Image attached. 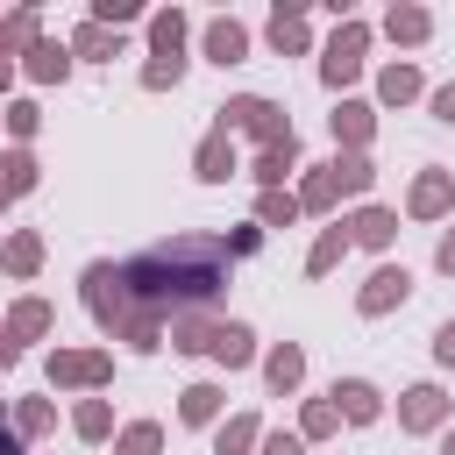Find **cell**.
Returning a JSON list of instances; mask_svg holds the SVG:
<instances>
[{"label":"cell","mask_w":455,"mask_h":455,"mask_svg":"<svg viewBox=\"0 0 455 455\" xmlns=\"http://www.w3.org/2000/svg\"><path fill=\"white\" fill-rule=\"evenodd\" d=\"M228 242L220 235H199V228H178L149 249H135L128 263H107L92 256L78 270V306L92 313V327L135 355H156L171 341V327L185 313H213L220 291H228Z\"/></svg>","instance_id":"6da1fadb"},{"label":"cell","mask_w":455,"mask_h":455,"mask_svg":"<svg viewBox=\"0 0 455 455\" xmlns=\"http://www.w3.org/2000/svg\"><path fill=\"white\" fill-rule=\"evenodd\" d=\"M213 121H220L228 135H249L256 149L291 142V114H284V100H270V92H228V100L213 107Z\"/></svg>","instance_id":"7a4b0ae2"},{"label":"cell","mask_w":455,"mask_h":455,"mask_svg":"<svg viewBox=\"0 0 455 455\" xmlns=\"http://www.w3.org/2000/svg\"><path fill=\"white\" fill-rule=\"evenodd\" d=\"M370 36H377V28H370L363 14L334 21V36L320 43V85H327V92H341V100H348V85H355V78H363V64H370Z\"/></svg>","instance_id":"3957f363"},{"label":"cell","mask_w":455,"mask_h":455,"mask_svg":"<svg viewBox=\"0 0 455 455\" xmlns=\"http://www.w3.org/2000/svg\"><path fill=\"white\" fill-rule=\"evenodd\" d=\"M43 370H50L57 391H85V398H92V391L114 384V348H71V341H57Z\"/></svg>","instance_id":"277c9868"},{"label":"cell","mask_w":455,"mask_h":455,"mask_svg":"<svg viewBox=\"0 0 455 455\" xmlns=\"http://www.w3.org/2000/svg\"><path fill=\"white\" fill-rule=\"evenodd\" d=\"M455 427V398L427 377V384H405L398 391V434H412V441H427V434H448Z\"/></svg>","instance_id":"5b68a950"},{"label":"cell","mask_w":455,"mask_h":455,"mask_svg":"<svg viewBox=\"0 0 455 455\" xmlns=\"http://www.w3.org/2000/svg\"><path fill=\"white\" fill-rule=\"evenodd\" d=\"M405 220H455V171L448 164H419L405 185Z\"/></svg>","instance_id":"8992f818"},{"label":"cell","mask_w":455,"mask_h":455,"mask_svg":"<svg viewBox=\"0 0 455 455\" xmlns=\"http://www.w3.org/2000/svg\"><path fill=\"white\" fill-rule=\"evenodd\" d=\"M405 299H412V270H405V263H391V256L355 284V313H363V320H384V313H398Z\"/></svg>","instance_id":"52a82bcc"},{"label":"cell","mask_w":455,"mask_h":455,"mask_svg":"<svg viewBox=\"0 0 455 455\" xmlns=\"http://www.w3.org/2000/svg\"><path fill=\"white\" fill-rule=\"evenodd\" d=\"M263 43L277 57H313V0H277L263 21Z\"/></svg>","instance_id":"ba28073f"},{"label":"cell","mask_w":455,"mask_h":455,"mask_svg":"<svg viewBox=\"0 0 455 455\" xmlns=\"http://www.w3.org/2000/svg\"><path fill=\"white\" fill-rule=\"evenodd\" d=\"M327 135H334V156H370V142H377V100H334Z\"/></svg>","instance_id":"9c48e42d"},{"label":"cell","mask_w":455,"mask_h":455,"mask_svg":"<svg viewBox=\"0 0 455 455\" xmlns=\"http://www.w3.org/2000/svg\"><path fill=\"white\" fill-rule=\"evenodd\" d=\"M249 21H235V14H213V21H199V57L213 64V71H235V64H249Z\"/></svg>","instance_id":"30bf717a"},{"label":"cell","mask_w":455,"mask_h":455,"mask_svg":"<svg viewBox=\"0 0 455 455\" xmlns=\"http://www.w3.org/2000/svg\"><path fill=\"white\" fill-rule=\"evenodd\" d=\"M341 228H348V242H355V249H370V256H391V249H398V213H391V206H377V199L348 206V213H341Z\"/></svg>","instance_id":"8fae6325"},{"label":"cell","mask_w":455,"mask_h":455,"mask_svg":"<svg viewBox=\"0 0 455 455\" xmlns=\"http://www.w3.org/2000/svg\"><path fill=\"white\" fill-rule=\"evenodd\" d=\"M192 178H199V185H228V178H242V149H235V135H228L220 121L199 135V149H192Z\"/></svg>","instance_id":"7c38bea8"},{"label":"cell","mask_w":455,"mask_h":455,"mask_svg":"<svg viewBox=\"0 0 455 455\" xmlns=\"http://www.w3.org/2000/svg\"><path fill=\"white\" fill-rule=\"evenodd\" d=\"M206 363H213V370H249V363H263V348H256V327H249V320H213Z\"/></svg>","instance_id":"4fadbf2b"},{"label":"cell","mask_w":455,"mask_h":455,"mask_svg":"<svg viewBox=\"0 0 455 455\" xmlns=\"http://www.w3.org/2000/svg\"><path fill=\"white\" fill-rule=\"evenodd\" d=\"M327 398H334L341 427H377V419H384V391H377L370 377H334V384H327Z\"/></svg>","instance_id":"5bb4252c"},{"label":"cell","mask_w":455,"mask_h":455,"mask_svg":"<svg viewBox=\"0 0 455 455\" xmlns=\"http://www.w3.org/2000/svg\"><path fill=\"white\" fill-rule=\"evenodd\" d=\"M142 36H149V57H171V64H192V57H185V43H192V14H185V7H149V21H142Z\"/></svg>","instance_id":"9a60e30c"},{"label":"cell","mask_w":455,"mask_h":455,"mask_svg":"<svg viewBox=\"0 0 455 455\" xmlns=\"http://www.w3.org/2000/svg\"><path fill=\"white\" fill-rule=\"evenodd\" d=\"M299 384H306V348L299 341H270L263 348V391L270 398H291Z\"/></svg>","instance_id":"2e32d148"},{"label":"cell","mask_w":455,"mask_h":455,"mask_svg":"<svg viewBox=\"0 0 455 455\" xmlns=\"http://www.w3.org/2000/svg\"><path fill=\"white\" fill-rule=\"evenodd\" d=\"M178 419H185V427H220V419H228V384L192 377V384L178 391Z\"/></svg>","instance_id":"e0dca14e"},{"label":"cell","mask_w":455,"mask_h":455,"mask_svg":"<svg viewBox=\"0 0 455 455\" xmlns=\"http://www.w3.org/2000/svg\"><path fill=\"white\" fill-rule=\"evenodd\" d=\"M64 43H71V57H78V64H114V57H128V36H121V28H100L92 14H85Z\"/></svg>","instance_id":"ac0fdd59"},{"label":"cell","mask_w":455,"mask_h":455,"mask_svg":"<svg viewBox=\"0 0 455 455\" xmlns=\"http://www.w3.org/2000/svg\"><path fill=\"white\" fill-rule=\"evenodd\" d=\"M71 71H78V57H71V43H57V36H43V43L21 57V78H28V85H64Z\"/></svg>","instance_id":"d6986e66"},{"label":"cell","mask_w":455,"mask_h":455,"mask_svg":"<svg viewBox=\"0 0 455 455\" xmlns=\"http://www.w3.org/2000/svg\"><path fill=\"white\" fill-rule=\"evenodd\" d=\"M412 100H427V71L412 57H391L377 71V107H412Z\"/></svg>","instance_id":"ffe728a7"},{"label":"cell","mask_w":455,"mask_h":455,"mask_svg":"<svg viewBox=\"0 0 455 455\" xmlns=\"http://www.w3.org/2000/svg\"><path fill=\"white\" fill-rule=\"evenodd\" d=\"M299 206L313 220H341V185H334V164H306L299 171Z\"/></svg>","instance_id":"44dd1931"},{"label":"cell","mask_w":455,"mask_h":455,"mask_svg":"<svg viewBox=\"0 0 455 455\" xmlns=\"http://www.w3.org/2000/svg\"><path fill=\"white\" fill-rule=\"evenodd\" d=\"M384 36H391L398 50H419V43L434 36V7H419V0H391V7H384Z\"/></svg>","instance_id":"7402d4cb"},{"label":"cell","mask_w":455,"mask_h":455,"mask_svg":"<svg viewBox=\"0 0 455 455\" xmlns=\"http://www.w3.org/2000/svg\"><path fill=\"white\" fill-rule=\"evenodd\" d=\"M7 334H14V341H50V334H57V306L36 299V291H21V299L7 306Z\"/></svg>","instance_id":"603a6c76"},{"label":"cell","mask_w":455,"mask_h":455,"mask_svg":"<svg viewBox=\"0 0 455 455\" xmlns=\"http://www.w3.org/2000/svg\"><path fill=\"white\" fill-rule=\"evenodd\" d=\"M291 171H306V164H299V135H291V142H277V149H256V164H249L256 192H284V178H291Z\"/></svg>","instance_id":"cb8c5ba5"},{"label":"cell","mask_w":455,"mask_h":455,"mask_svg":"<svg viewBox=\"0 0 455 455\" xmlns=\"http://www.w3.org/2000/svg\"><path fill=\"white\" fill-rule=\"evenodd\" d=\"M71 434H78L85 448H107V441L121 434V427H114V405H107L100 391H92V398H78V405H71Z\"/></svg>","instance_id":"d4e9b609"},{"label":"cell","mask_w":455,"mask_h":455,"mask_svg":"<svg viewBox=\"0 0 455 455\" xmlns=\"http://www.w3.org/2000/svg\"><path fill=\"white\" fill-rule=\"evenodd\" d=\"M0 270H7V277H21V284H28V277H36V270H43V235H36V228H14V235H7V242H0Z\"/></svg>","instance_id":"484cf974"},{"label":"cell","mask_w":455,"mask_h":455,"mask_svg":"<svg viewBox=\"0 0 455 455\" xmlns=\"http://www.w3.org/2000/svg\"><path fill=\"white\" fill-rule=\"evenodd\" d=\"M348 249H355V242H348V228H341V220H327V228L313 235V249H306V277H334Z\"/></svg>","instance_id":"4316f807"},{"label":"cell","mask_w":455,"mask_h":455,"mask_svg":"<svg viewBox=\"0 0 455 455\" xmlns=\"http://www.w3.org/2000/svg\"><path fill=\"white\" fill-rule=\"evenodd\" d=\"M36 43H43V14H36V7H7V21H0V57L21 64Z\"/></svg>","instance_id":"83f0119b"},{"label":"cell","mask_w":455,"mask_h":455,"mask_svg":"<svg viewBox=\"0 0 455 455\" xmlns=\"http://www.w3.org/2000/svg\"><path fill=\"white\" fill-rule=\"evenodd\" d=\"M7 427H14V434L36 448V441H50V434H57V405H50V398H14Z\"/></svg>","instance_id":"f1b7e54d"},{"label":"cell","mask_w":455,"mask_h":455,"mask_svg":"<svg viewBox=\"0 0 455 455\" xmlns=\"http://www.w3.org/2000/svg\"><path fill=\"white\" fill-rule=\"evenodd\" d=\"M256 441H263V419L256 412H228L213 427V455H256Z\"/></svg>","instance_id":"f546056e"},{"label":"cell","mask_w":455,"mask_h":455,"mask_svg":"<svg viewBox=\"0 0 455 455\" xmlns=\"http://www.w3.org/2000/svg\"><path fill=\"white\" fill-rule=\"evenodd\" d=\"M291 434H299L306 448H313V441H334V434H341V412H334V398H306V405H299V427H291Z\"/></svg>","instance_id":"4dcf8cb0"},{"label":"cell","mask_w":455,"mask_h":455,"mask_svg":"<svg viewBox=\"0 0 455 455\" xmlns=\"http://www.w3.org/2000/svg\"><path fill=\"white\" fill-rule=\"evenodd\" d=\"M0 185H7L14 199H28V192L43 185V164H36V149H0Z\"/></svg>","instance_id":"1f68e13d"},{"label":"cell","mask_w":455,"mask_h":455,"mask_svg":"<svg viewBox=\"0 0 455 455\" xmlns=\"http://www.w3.org/2000/svg\"><path fill=\"white\" fill-rule=\"evenodd\" d=\"M0 128L14 135V149H28V142L43 135V107H36V100H7V107H0Z\"/></svg>","instance_id":"d6a6232c"},{"label":"cell","mask_w":455,"mask_h":455,"mask_svg":"<svg viewBox=\"0 0 455 455\" xmlns=\"http://www.w3.org/2000/svg\"><path fill=\"white\" fill-rule=\"evenodd\" d=\"M327 164H334L341 199H370V185H377V164H370V156H327Z\"/></svg>","instance_id":"836d02e7"},{"label":"cell","mask_w":455,"mask_h":455,"mask_svg":"<svg viewBox=\"0 0 455 455\" xmlns=\"http://www.w3.org/2000/svg\"><path fill=\"white\" fill-rule=\"evenodd\" d=\"M299 220H306L299 192H256V228H299Z\"/></svg>","instance_id":"e575fe53"},{"label":"cell","mask_w":455,"mask_h":455,"mask_svg":"<svg viewBox=\"0 0 455 455\" xmlns=\"http://www.w3.org/2000/svg\"><path fill=\"white\" fill-rule=\"evenodd\" d=\"M213 320H220V313H185V320L171 327V348H178V355H206V341H213Z\"/></svg>","instance_id":"d590c367"},{"label":"cell","mask_w":455,"mask_h":455,"mask_svg":"<svg viewBox=\"0 0 455 455\" xmlns=\"http://www.w3.org/2000/svg\"><path fill=\"white\" fill-rule=\"evenodd\" d=\"M114 455H164V427L156 419H128L114 434Z\"/></svg>","instance_id":"8d00e7d4"},{"label":"cell","mask_w":455,"mask_h":455,"mask_svg":"<svg viewBox=\"0 0 455 455\" xmlns=\"http://www.w3.org/2000/svg\"><path fill=\"white\" fill-rule=\"evenodd\" d=\"M92 21L100 28H135V21H149V7L142 0H92Z\"/></svg>","instance_id":"74e56055"},{"label":"cell","mask_w":455,"mask_h":455,"mask_svg":"<svg viewBox=\"0 0 455 455\" xmlns=\"http://www.w3.org/2000/svg\"><path fill=\"white\" fill-rule=\"evenodd\" d=\"M185 71H192V64H171V57H149V64H142V92H178V85H185Z\"/></svg>","instance_id":"f35d334b"},{"label":"cell","mask_w":455,"mask_h":455,"mask_svg":"<svg viewBox=\"0 0 455 455\" xmlns=\"http://www.w3.org/2000/svg\"><path fill=\"white\" fill-rule=\"evenodd\" d=\"M256 455H306V441H299V434H284V427H263Z\"/></svg>","instance_id":"ab89813d"},{"label":"cell","mask_w":455,"mask_h":455,"mask_svg":"<svg viewBox=\"0 0 455 455\" xmlns=\"http://www.w3.org/2000/svg\"><path fill=\"white\" fill-rule=\"evenodd\" d=\"M220 242H228V256L242 263V256H256V249H263V228L249 220V228H235V235H220Z\"/></svg>","instance_id":"60d3db41"},{"label":"cell","mask_w":455,"mask_h":455,"mask_svg":"<svg viewBox=\"0 0 455 455\" xmlns=\"http://www.w3.org/2000/svg\"><path fill=\"white\" fill-rule=\"evenodd\" d=\"M427 114H434V121H441V128H455V78H448V85H434V92H427Z\"/></svg>","instance_id":"b9f144b4"},{"label":"cell","mask_w":455,"mask_h":455,"mask_svg":"<svg viewBox=\"0 0 455 455\" xmlns=\"http://www.w3.org/2000/svg\"><path fill=\"white\" fill-rule=\"evenodd\" d=\"M434 363H441V370H455V320H441V327H434Z\"/></svg>","instance_id":"7bdbcfd3"},{"label":"cell","mask_w":455,"mask_h":455,"mask_svg":"<svg viewBox=\"0 0 455 455\" xmlns=\"http://www.w3.org/2000/svg\"><path fill=\"white\" fill-rule=\"evenodd\" d=\"M434 270L455 277V228H441V242H434Z\"/></svg>","instance_id":"ee69618b"},{"label":"cell","mask_w":455,"mask_h":455,"mask_svg":"<svg viewBox=\"0 0 455 455\" xmlns=\"http://www.w3.org/2000/svg\"><path fill=\"white\" fill-rule=\"evenodd\" d=\"M14 363H21V341H14V334H7V320H0V377H7Z\"/></svg>","instance_id":"f6af8a7d"},{"label":"cell","mask_w":455,"mask_h":455,"mask_svg":"<svg viewBox=\"0 0 455 455\" xmlns=\"http://www.w3.org/2000/svg\"><path fill=\"white\" fill-rule=\"evenodd\" d=\"M0 455H28V441H21V434H14L7 419H0Z\"/></svg>","instance_id":"bcb514c9"},{"label":"cell","mask_w":455,"mask_h":455,"mask_svg":"<svg viewBox=\"0 0 455 455\" xmlns=\"http://www.w3.org/2000/svg\"><path fill=\"white\" fill-rule=\"evenodd\" d=\"M14 78H21V64H14V57H0V100H7V85H14Z\"/></svg>","instance_id":"7dc6e473"},{"label":"cell","mask_w":455,"mask_h":455,"mask_svg":"<svg viewBox=\"0 0 455 455\" xmlns=\"http://www.w3.org/2000/svg\"><path fill=\"white\" fill-rule=\"evenodd\" d=\"M434 455H455V427H448V434H441V448H434Z\"/></svg>","instance_id":"c3c4849f"},{"label":"cell","mask_w":455,"mask_h":455,"mask_svg":"<svg viewBox=\"0 0 455 455\" xmlns=\"http://www.w3.org/2000/svg\"><path fill=\"white\" fill-rule=\"evenodd\" d=\"M7 206H14V192H7V185H0V220H7Z\"/></svg>","instance_id":"681fc988"},{"label":"cell","mask_w":455,"mask_h":455,"mask_svg":"<svg viewBox=\"0 0 455 455\" xmlns=\"http://www.w3.org/2000/svg\"><path fill=\"white\" fill-rule=\"evenodd\" d=\"M7 412H14V398H0V419H7Z\"/></svg>","instance_id":"f907efd6"},{"label":"cell","mask_w":455,"mask_h":455,"mask_svg":"<svg viewBox=\"0 0 455 455\" xmlns=\"http://www.w3.org/2000/svg\"><path fill=\"white\" fill-rule=\"evenodd\" d=\"M0 21H7V7H0Z\"/></svg>","instance_id":"816d5d0a"}]
</instances>
